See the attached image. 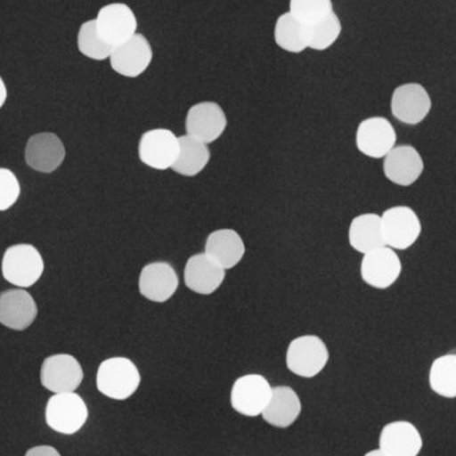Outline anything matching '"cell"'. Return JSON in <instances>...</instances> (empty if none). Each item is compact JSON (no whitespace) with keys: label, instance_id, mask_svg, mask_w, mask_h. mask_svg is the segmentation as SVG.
I'll use <instances>...</instances> for the list:
<instances>
[{"label":"cell","instance_id":"cell-20","mask_svg":"<svg viewBox=\"0 0 456 456\" xmlns=\"http://www.w3.org/2000/svg\"><path fill=\"white\" fill-rule=\"evenodd\" d=\"M37 316V305L32 295L26 289H4L0 294V324L13 330L24 331L34 324Z\"/></svg>","mask_w":456,"mask_h":456},{"label":"cell","instance_id":"cell-18","mask_svg":"<svg viewBox=\"0 0 456 456\" xmlns=\"http://www.w3.org/2000/svg\"><path fill=\"white\" fill-rule=\"evenodd\" d=\"M425 171V160L411 144L395 146L385 157L383 174L391 183L410 187L418 182Z\"/></svg>","mask_w":456,"mask_h":456},{"label":"cell","instance_id":"cell-4","mask_svg":"<svg viewBox=\"0 0 456 456\" xmlns=\"http://www.w3.org/2000/svg\"><path fill=\"white\" fill-rule=\"evenodd\" d=\"M88 407L82 396L75 393L55 394L45 406V423L61 436H74L85 428Z\"/></svg>","mask_w":456,"mask_h":456},{"label":"cell","instance_id":"cell-24","mask_svg":"<svg viewBox=\"0 0 456 456\" xmlns=\"http://www.w3.org/2000/svg\"><path fill=\"white\" fill-rule=\"evenodd\" d=\"M210 160L208 144L186 134L179 136V154L171 170L178 175L194 178L208 167Z\"/></svg>","mask_w":456,"mask_h":456},{"label":"cell","instance_id":"cell-33","mask_svg":"<svg viewBox=\"0 0 456 456\" xmlns=\"http://www.w3.org/2000/svg\"><path fill=\"white\" fill-rule=\"evenodd\" d=\"M363 456H388L386 455L385 452L380 449L371 450V452H366Z\"/></svg>","mask_w":456,"mask_h":456},{"label":"cell","instance_id":"cell-8","mask_svg":"<svg viewBox=\"0 0 456 456\" xmlns=\"http://www.w3.org/2000/svg\"><path fill=\"white\" fill-rule=\"evenodd\" d=\"M99 37L111 45H122L138 34V19L126 3H110L99 10L95 18Z\"/></svg>","mask_w":456,"mask_h":456},{"label":"cell","instance_id":"cell-15","mask_svg":"<svg viewBox=\"0 0 456 456\" xmlns=\"http://www.w3.org/2000/svg\"><path fill=\"white\" fill-rule=\"evenodd\" d=\"M227 271L206 252L194 254L184 265L183 281L190 291L203 297L216 294L226 279Z\"/></svg>","mask_w":456,"mask_h":456},{"label":"cell","instance_id":"cell-12","mask_svg":"<svg viewBox=\"0 0 456 456\" xmlns=\"http://www.w3.org/2000/svg\"><path fill=\"white\" fill-rule=\"evenodd\" d=\"M403 265L395 249L385 246L363 255L361 263L362 281L377 289H387L396 283Z\"/></svg>","mask_w":456,"mask_h":456},{"label":"cell","instance_id":"cell-13","mask_svg":"<svg viewBox=\"0 0 456 456\" xmlns=\"http://www.w3.org/2000/svg\"><path fill=\"white\" fill-rule=\"evenodd\" d=\"M184 125L187 135L210 144L222 138L226 131L228 119L221 104L206 101L190 107Z\"/></svg>","mask_w":456,"mask_h":456},{"label":"cell","instance_id":"cell-27","mask_svg":"<svg viewBox=\"0 0 456 456\" xmlns=\"http://www.w3.org/2000/svg\"><path fill=\"white\" fill-rule=\"evenodd\" d=\"M305 27H307V48L314 51L329 50L338 42L342 34V21L335 12L318 23Z\"/></svg>","mask_w":456,"mask_h":456},{"label":"cell","instance_id":"cell-6","mask_svg":"<svg viewBox=\"0 0 456 456\" xmlns=\"http://www.w3.org/2000/svg\"><path fill=\"white\" fill-rule=\"evenodd\" d=\"M178 154L179 136L170 128H151L139 139V160L152 170H171Z\"/></svg>","mask_w":456,"mask_h":456},{"label":"cell","instance_id":"cell-19","mask_svg":"<svg viewBox=\"0 0 456 456\" xmlns=\"http://www.w3.org/2000/svg\"><path fill=\"white\" fill-rule=\"evenodd\" d=\"M24 159L32 170L51 174L63 165L66 147L56 134H35L27 141Z\"/></svg>","mask_w":456,"mask_h":456},{"label":"cell","instance_id":"cell-28","mask_svg":"<svg viewBox=\"0 0 456 456\" xmlns=\"http://www.w3.org/2000/svg\"><path fill=\"white\" fill-rule=\"evenodd\" d=\"M77 48L86 58L93 61H106L111 56L114 47L107 45L96 31L95 19L85 21L77 32Z\"/></svg>","mask_w":456,"mask_h":456},{"label":"cell","instance_id":"cell-21","mask_svg":"<svg viewBox=\"0 0 456 456\" xmlns=\"http://www.w3.org/2000/svg\"><path fill=\"white\" fill-rule=\"evenodd\" d=\"M205 252L218 262L224 270H232L246 255V243L233 228H219L208 233Z\"/></svg>","mask_w":456,"mask_h":456},{"label":"cell","instance_id":"cell-22","mask_svg":"<svg viewBox=\"0 0 456 456\" xmlns=\"http://www.w3.org/2000/svg\"><path fill=\"white\" fill-rule=\"evenodd\" d=\"M302 414V401L294 388L289 386L273 387L270 402L262 418L267 425L275 428H289Z\"/></svg>","mask_w":456,"mask_h":456},{"label":"cell","instance_id":"cell-26","mask_svg":"<svg viewBox=\"0 0 456 456\" xmlns=\"http://www.w3.org/2000/svg\"><path fill=\"white\" fill-rule=\"evenodd\" d=\"M428 386L441 398L456 399V354L450 351L434 359L428 371Z\"/></svg>","mask_w":456,"mask_h":456},{"label":"cell","instance_id":"cell-5","mask_svg":"<svg viewBox=\"0 0 456 456\" xmlns=\"http://www.w3.org/2000/svg\"><path fill=\"white\" fill-rule=\"evenodd\" d=\"M273 394L267 378L260 374L239 377L231 388L230 403L233 411L246 418L262 417Z\"/></svg>","mask_w":456,"mask_h":456},{"label":"cell","instance_id":"cell-30","mask_svg":"<svg viewBox=\"0 0 456 456\" xmlns=\"http://www.w3.org/2000/svg\"><path fill=\"white\" fill-rule=\"evenodd\" d=\"M18 176L10 168L0 167V211L10 210L20 198Z\"/></svg>","mask_w":456,"mask_h":456},{"label":"cell","instance_id":"cell-1","mask_svg":"<svg viewBox=\"0 0 456 456\" xmlns=\"http://www.w3.org/2000/svg\"><path fill=\"white\" fill-rule=\"evenodd\" d=\"M142 375L135 362L112 356L102 362L96 372V388L112 401H127L141 387Z\"/></svg>","mask_w":456,"mask_h":456},{"label":"cell","instance_id":"cell-25","mask_svg":"<svg viewBox=\"0 0 456 456\" xmlns=\"http://www.w3.org/2000/svg\"><path fill=\"white\" fill-rule=\"evenodd\" d=\"M273 39L286 53H303L307 50V27L287 11L276 19Z\"/></svg>","mask_w":456,"mask_h":456},{"label":"cell","instance_id":"cell-9","mask_svg":"<svg viewBox=\"0 0 456 456\" xmlns=\"http://www.w3.org/2000/svg\"><path fill=\"white\" fill-rule=\"evenodd\" d=\"M85 372L82 364L69 354L48 356L40 369V382L53 394L75 393L82 385Z\"/></svg>","mask_w":456,"mask_h":456},{"label":"cell","instance_id":"cell-32","mask_svg":"<svg viewBox=\"0 0 456 456\" xmlns=\"http://www.w3.org/2000/svg\"><path fill=\"white\" fill-rule=\"evenodd\" d=\"M8 90L7 86H5L4 80L0 77V110L4 106L5 102H7Z\"/></svg>","mask_w":456,"mask_h":456},{"label":"cell","instance_id":"cell-14","mask_svg":"<svg viewBox=\"0 0 456 456\" xmlns=\"http://www.w3.org/2000/svg\"><path fill=\"white\" fill-rule=\"evenodd\" d=\"M433 109L430 94L419 83H406L394 90L391 112L401 123L417 126L422 123Z\"/></svg>","mask_w":456,"mask_h":456},{"label":"cell","instance_id":"cell-3","mask_svg":"<svg viewBox=\"0 0 456 456\" xmlns=\"http://www.w3.org/2000/svg\"><path fill=\"white\" fill-rule=\"evenodd\" d=\"M330 362L326 342L318 335H300L289 342L286 366L289 372L305 379L318 377Z\"/></svg>","mask_w":456,"mask_h":456},{"label":"cell","instance_id":"cell-34","mask_svg":"<svg viewBox=\"0 0 456 456\" xmlns=\"http://www.w3.org/2000/svg\"><path fill=\"white\" fill-rule=\"evenodd\" d=\"M452 353L456 354V348H454V350H452Z\"/></svg>","mask_w":456,"mask_h":456},{"label":"cell","instance_id":"cell-7","mask_svg":"<svg viewBox=\"0 0 456 456\" xmlns=\"http://www.w3.org/2000/svg\"><path fill=\"white\" fill-rule=\"evenodd\" d=\"M386 246L393 249H409L422 233V222L409 206H394L380 216Z\"/></svg>","mask_w":456,"mask_h":456},{"label":"cell","instance_id":"cell-10","mask_svg":"<svg viewBox=\"0 0 456 456\" xmlns=\"http://www.w3.org/2000/svg\"><path fill=\"white\" fill-rule=\"evenodd\" d=\"M396 142L395 127L387 118H367L356 128V149L371 159H385L386 155L396 146Z\"/></svg>","mask_w":456,"mask_h":456},{"label":"cell","instance_id":"cell-11","mask_svg":"<svg viewBox=\"0 0 456 456\" xmlns=\"http://www.w3.org/2000/svg\"><path fill=\"white\" fill-rule=\"evenodd\" d=\"M154 50L151 43L144 35H134L127 42L117 45L110 56V66L120 77H141L151 66Z\"/></svg>","mask_w":456,"mask_h":456},{"label":"cell","instance_id":"cell-16","mask_svg":"<svg viewBox=\"0 0 456 456\" xmlns=\"http://www.w3.org/2000/svg\"><path fill=\"white\" fill-rule=\"evenodd\" d=\"M138 289L142 297L150 302H168L178 291V273L170 263H149L139 273Z\"/></svg>","mask_w":456,"mask_h":456},{"label":"cell","instance_id":"cell-2","mask_svg":"<svg viewBox=\"0 0 456 456\" xmlns=\"http://www.w3.org/2000/svg\"><path fill=\"white\" fill-rule=\"evenodd\" d=\"M45 259L37 247L28 243L13 244L3 254L2 275L18 289H28L42 278Z\"/></svg>","mask_w":456,"mask_h":456},{"label":"cell","instance_id":"cell-31","mask_svg":"<svg viewBox=\"0 0 456 456\" xmlns=\"http://www.w3.org/2000/svg\"><path fill=\"white\" fill-rule=\"evenodd\" d=\"M26 456H61L58 450L53 446H37L29 449Z\"/></svg>","mask_w":456,"mask_h":456},{"label":"cell","instance_id":"cell-17","mask_svg":"<svg viewBox=\"0 0 456 456\" xmlns=\"http://www.w3.org/2000/svg\"><path fill=\"white\" fill-rule=\"evenodd\" d=\"M378 444V449L388 456H419L425 442L415 423L393 420L383 426Z\"/></svg>","mask_w":456,"mask_h":456},{"label":"cell","instance_id":"cell-23","mask_svg":"<svg viewBox=\"0 0 456 456\" xmlns=\"http://www.w3.org/2000/svg\"><path fill=\"white\" fill-rule=\"evenodd\" d=\"M348 243L353 249L363 255L385 247L380 216L375 213L356 216L348 227Z\"/></svg>","mask_w":456,"mask_h":456},{"label":"cell","instance_id":"cell-29","mask_svg":"<svg viewBox=\"0 0 456 456\" xmlns=\"http://www.w3.org/2000/svg\"><path fill=\"white\" fill-rule=\"evenodd\" d=\"M305 26L318 23L334 11L332 0H289V10Z\"/></svg>","mask_w":456,"mask_h":456}]
</instances>
